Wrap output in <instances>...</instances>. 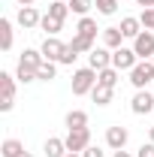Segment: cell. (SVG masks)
Masks as SVG:
<instances>
[{
	"label": "cell",
	"instance_id": "obj_35",
	"mask_svg": "<svg viewBox=\"0 0 154 157\" xmlns=\"http://www.w3.org/2000/svg\"><path fill=\"white\" fill-rule=\"evenodd\" d=\"M21 6H33V3H37V0H18Z\"/></svg>",
	"mask_w": 154,
	"mask_h": 157
},
{
	"label": "cell",
	"instance_id": "obj_39",
	"mask_svg": "<svg viewBox=\"0 0 154 157\" xmlns=\"http://www.w3.org/2000/svg\"><path fill=\"white\" fill-rule=\"evenodd\" d=\"M151 63H154V58H151Z\"/></svg>",
	"mask_w": 154,
	"mask_h": 157
},
{
	"label": "cell",
	"instance_id": "obj_1",
	"mask_svg": "<svg viewBox=\"0 0 154 157\" xmlns=\"http://www.w3.org/2000/svg\"><path fill=\"white\" fill-rule=\"evenodd\" d=\"M94 88H97V70L82 67V70H76V73H73V94H76V97L91 94Z\"/></svg>",
	"mask_w": 154,
	"mask_h": 157
},
{
	"label": "cell",
	"instance_id": "obj_28",
	"mask_svg": "<svg viewBox=\"0 0 154 157\" xmlns=\"http://www.w3.org/2000/svg\"><path fill=\"white\" fill-rule=\"evenodd\" d=\"M88 9H91V0H70V12H76V15H88Z\"/></svg>",
	"mask_w": 154,
	"mask_h": 157
},
{
	"label": "cell",
	"instance_id": "obj_8",
	"mask_svg": "<svg viewBox=\"0 0 154 157\" xmlns=\"http://www.w3.org/2000/svg\"><path fill=\"white\" fill-rule=\"evenodd\" d=\"M127 139H130V133H127V127H121V124H115V127L106 130V145H109L112 151H121V148L127 145Z\"/></svg>",
	"mask_w": 154,
	"mask_h": 157
},
{
	"label": "cell",
	"instance_id": "obj_37",
	"mask_svg": "<svg viewBox=\"0 0 154 157\" xmlns=\"http://www.w3.org/2000/svg\"><path fill=\"white\" fill-rule=\"evenodd\" d=\"M18 157H33V154H30V151H21V154Z\"/></svg>",
	"mask_w": 154,
	"mask_h": 157
},
{
	"label": "cell",
	"instance_id": "obj_34",
	"mask_svg": "<svg viewBox=\"0 0 154 157\" xmlns=\"http://www.w3.org/2000/svg\"><path fill=\"white\" fill-rule=\"evenodd\" d=\"M112 157H133V154H130V151H124V148H121V151H115V154H112Z\"/></svg>",
	"mask_w": 154,
	"mask_h": 157
},
{
	"label": "cell",
	"instance_id": "obj_13",
	"mask_svg": "<svg viewBox=\"0 0 154 157\" xmlns=\"http://www.w3.org/2000/svg\"><path fill=\"white\" fill-rule=\"evenodd\" d=\"M118 27H121V33H124V39H136L139 33H142V30H145V27H142V21H139V18H133V15L121 18V24H118Z\"/></svg>",
	"mask_w": 154,
	"mask_h": 157
},
{
	"label": "cell",
	"instance_id": "obj_15",
	"mask_svg": "<svg viewBox=\"0 0 154 157\" xmlns=\"http://www.w3.org/2000/svg\"><path fill=\"white\" fill-rule=\"evenodd\" d=\"M64 124H67V130H85V127H88V112L73 109V112H67Z\"/></svg>",
	"mask_w": 154,
	"mask_h": 157
},
{
	"label": "cell",
	"instance_id": "obj_2",
	"mask_svg": "<svg viewBox=\"0 0 154 157\" xmlns=\"http://www.w3.org/2000/svg\"><path fill=\"white\" fill-rule=\"evenodd\" d=\"M151 82H154V63L151 60H139L133 70H130V85H133L136 91H145Z\"/></svg>",
	"mask_w": 154,
	"mask_h": 157
},
{
	"label": "cell",
	"instance_id": "obj_31",
	"mask_svg": "<svg viewBox=\"0 0 154 157\" xmlns=\"http://www.w3.org/2000/svg\"><path fill=\"white\" fill-rule=\"evenodd\" d=\"M82 157H106V154H103V151H100L97 145H88V148L82 151Z\"/></svg>",
	"mask_w": 154,
	"mask_h": 157
},
{
	"label": "cell",
	"instance_id": "obj_27",
	"mask_svg": "<svg viewBox=\"0 0 154 157\" xmlns=\"http://www.w3.org/2000/svg\"><path fill=\"white\" fill-rule=\"evenodd\" d=\"M118 3H121V0H94V6H97L100 15H115Z\"/></svg>",
	"mask_w": 154,
	"mask_h": 157
},
{
	"label": "cell",
	"instance_id": "obj_29",
	"mask_svg": "<svg viewBox=\"0 0 154 157\" xmlns=\"http://www.w3.org/2000/svg\"><path fill=\"white\" fill-rule=\"evenodd\" d=\"M139 21H142V27H145V30H151V33H154V6H151V9H142Z\"/></svg>",
	"mask_w": 154,
	"mask_h": 157
},
{
	"label": "cell",
	"instance_id": "obj_16",
	"mask_svg": "<svg viewBox=\"0 0 154 157\" xmlns=\"http://www.w3.org/2000/svg\"><path fill=\"white\" fill-rule=\"evenodd\" d=\"M97 30H100V27H97V21L91 18V15H82L79 24H76V33L79 36H88V39H97Z\"/></svg>",
	"mask_w": 154,
	"mask_h": 157
},
{
	"label": "cell",
	"instance_id": "obj_36",
	"mask_svg": "<svg viewBox=\"0 0 154 157\" xmlns=\"http://www.w3.org/2000/svg\"><path fill=\"white\" fill-rule=\"evenodd\" d=\"M148 142H154V127H151V130H148Z\"/></svg>",
	"mask_w": 154,
	"mask_h": 157
},
{
	"label": "cell",
	"instance_id": "obj_21",
	"mask_svg": "<svg viewBox=\"0 0 154 157\" xmlns=\"http://www.w3.org/2000/svg\"><path fill=\"white\" fill-rule=\"evenodd\" d=\"M112 94H115V88H106V85H97L94 91H91V97H94L97 106H109L112 103Z\"/></svg>",
	"mask_w": 154,
	"mask_h": 157
},
{
	"label": "cell",
	"instance_id": "obj_23",
	"mask_svg": "<svg viewBox=\"0 0 154 157\" xmlns=\"http://www.w3.org/2000/svg\"><path fill=\"white\" fill-rule=\"evenodd\" d=\"M48 15H52V18H58V21H64L67 15H70V3L52 0V3H48Z\"/></svg>",
	"mask_w": 154,
	"mask_h": 157
},
{
	"label": "cell",
	"instance_id": "obj_32",
	"mask_svg": "<svg viewBox=\"0 0 154 157\" xmlns=\"http://www.w3.org/2000/svg\"><path fill=\"white\" fill-rule=\"evenodd\" d=\"M79 55L76 52H73V48H70V45H67V55H64V58H60V63H64V67H70V63H73V60H76Z\"/></svg>",
	"mask_w": 154,
	"mask_h": 157
},
{
	"label": "cell",
	"instance_id": "obj_3",
	"mask_svg": "<svg viewBox=\"0 0 154 157\" xmlns=\"http://www.w3.org/2000/svg\"><path fill=\"white\" fill-rule=\"evenodd\" d=\"M15 82H18L15 76L0 73V112H9V109H12V100H15Z\"/></svg>",
	"mask_w": 154,
	"mask_h": 157
},
{
	"label": "cell",
	"instance_id": "obj_19",
	"mask_svg": "<svg viewBox=\"0 0 154 157\" xmlns=\"http://www.w3.org/2000/svg\"><path fill=\"white\" fill-rule=\"evenodd\" d=\"M118 76H121V70H115V67H106V70H100V73H97V85L115 88V85H118Z\"/></svg>",
	"mask_w": 154,
	"mask_h": 157
},
{
	"label": "cell",
	"instance_id": "obj_22",
	"mask_svg": "<svg viewBox=\"0 0 154 157\" xmlns=\"http://www.w3.org/2000/svg\"><path fill=\"white\" fill-rule=\"evenodd\" d=\"M39 27H42V30H45L48 36H58V33H60V27H64V21L52 18V15L45 12V15H42V21H39Z\"/></svg>",
	"mask_w": 154,
	"mask_h": 157
},
{
	"label": "cell",
	"instance_id": "obj_26",
	"mask_svg": "<svg viewBox=\"0 0 154 157\" xmlns=\"http://www.w3.org/2000/svg\"><path fill=\"white\" fill-rule=\"evenodd\" d=\"M15 78H18L21 85H30V82H39V78H37V70H30V67H21V63H18V70H15Z\"/></svg>",
	"mask_w": 154,
	"mask_h": 157
},
{
	"label": "cell",
	"instance_id": "obj_11",
	"mask_svg": "<svg viewBox=\"0 0 154 157\" xmlns=\"http://www.w3.org/2000/svg\"><path fill=\"white\" fill-rule=\"evenodd\" d=\"M15 21H18L24 30H30V27H39L42 15L37 12V6H21V9H18V15H15Z\"/></svg>",
	"mask_w": 154,
	"mask_h": 157
},
{
	"label": "cell",
	"instance_id": "obj_20",
	"mask_svg": "<svg viewBox=\"0 0 154 157\" xmlns=\"http://www.w3.org/2000/svg\"><path fill=\"white\" fill-rule=\"evenodd\" d=\"M0 48L3 52L12 48V21L9 18H0Z\"/></svg>",
	"mask_w": 154,
	"mask_h": 157
},
{
	"label": "cell",
	"instance_id": "obj_17",
	"mask_svg": "<svg viewBox=\"0 0 154 157\" xmlns=\"http://www.w3.org/2000/svg\"><path fill=\"white\" fill-rule=\"evenodd\" d=\"M121 42H124V33H121V27H106L103 30V45L106 48H121Z\"/></svg>",
	"mask_w": 154,
	"mask_h": 157
},
{
	"label": "cell",
	"instance_id": "obj_12",
	"mask_svg": "<svg viewBox=\"0 0 154 157\" xmlns=\"http://www.w3.org/2000/svg\"><path fill=\"white\" fill-rule=\"evenodd\" d=\"M42 151H45V157H67V154H70V151H67V142L58 139V136H48V139H45Z\"/></svg>",
	"mask_w": 154,
	"mask_h": 157
},
{
	"label": "cell",
	"instance_id": "obj_25",
	"mask_svg": "<svg viewBox=\"0 0 154 157\" xmlns=\"http://www.w3.org/2000/svg\"><path fill=\"white\" fill-rule=\"evenodd\" d=\"M55 76H58V63H52V60H45V63L37 70V78H39V82H52Z\"/></svg>",
	"mask_w": 154,
	"mask_h": 157
},
{
	"label": "cell",
	"instance_id": "obj_9",
	"mask_svg": "<svg viewBox=\"0 0 154 157\" xmlns=\"http://www.w3.org/2000/svg\"><path fill=\"white\" fill-rule=\"evenodd\" d=\"M130 109H133V115H148V112H154V97L148 91H136L130 100Z\"/></svg>",
	"mask_w": 154,
	"mask_h": 157
},
{
	"label": "cell",
	"instance_id": "obj_10",
	"mask_svg": "<svg viewBox=\"0 0 154 157\" xmlns=\"http://www.w3.org/2000/svg\"><path fill=\"white\" fill-rule=\"evenodd\" d=\"M88 67L97 70V73L106 70V67H112V48H106V45H103V48H94V52L88 55Z\"/></svg>",
	"mask_w": 154,
	"mask_h": 157
},
{
	"label": "cell",
	"instance_id": "obj_6",
	"mask_svg": "<svg viewBox=\"0 0 154 157\" xmlns=\"http://www.w3.org/2000/svg\"><path fill=\"white\" fill-rule=\"evenodd\" d=\"M136 63H139V58H136L133 48H124V45H121V48H115V52H112V67H115V70H121V73H124V70L130 73Z\"/></svg>",
	"mask_w": 154,
	"mask_h": 157
},
{
	"label": "cell",
	"instance_id": "obj_24",
	"mask_svg": "<svg viewBox=\"0 0 154 157\" xmlns=\"http://www.w3.org/2000/svg\"><path fill=\"white\" fill-rule=\"evenodd\" d=\"M21 151H24V145H21L18 139H6V142L0 145V154L3 157H18Z\"/></svg>",
	"mask_w": 154,
	"mask_h": 157
},
{
	"label": "cell",
	"instance_id": "obj_7",
	"mask_svg": "<svg viewBox=\"0 0 154 157\" xmlns=\"http://www.w3.org/2000/svg\"><path fill=\"white\" fill-rule=\"evenodd\" d=\"M64 142H67V151H76V154H82V151L91 145V130H88V127H85V130H70Z\"/></svg>",
	"mask_w": 154,
	"mask_h": 157
},
{
	"label": "cell",
	"instance_id": "obj_5",
	"mask_svg": "<svg viewBox=\"0 0 154 157\" xmlns=\"http://www.w3.org/2000/svg\"><path fill=\"white\" fill-rule=\"evenodd\" d=\"M133 52H136L139 60H151L154 58V33L151 30H142V33L133 39Z\"/></svg>",
	"mask_w": 154,
	"mask_h": 157
},
{
	"label": "cell",
	"instance_id": "obj_18",
	"mask_svg": "<svg viewBox=\"0 0 154 157\" xmlns=\"http://www.w3.org/2000/svg\"><path fill=\"white\" fill-rule=\"evenodd\" d=\"M70 48H73L76 55H91V52H94V39H88V36H79V33H73V42H70Z\"/></svg>",
	"mask_w": 154,
	"mask_h": 157
},
{
	"label": "cell",
	"instance_id": "obj_33",
	"mask_svg": "<svg viewBox=\"0 0 154 157\" xmlns=\"http://www.w3.org/2000/svg\"><path fill=\"white\" fill-rule=\"evenodd\" d=\"M136 3H139V6H145V9H151V6H154V0H136Z\"/></svg>",
	"mask_w": 154,
	"mask_h": 157
},
{
	"label": "cell",
	"instance_id": "obj_14",
	"mask_svg": "<svg viewBox=\"0 0 154 157\" xmlns=\"http://www.w3.org/2000/svg\"><path fill=\"white\" fill-rule=\"evenodd\" d=\"M18 63H21V67H30V70H39V67L45 63V58H42L39 48H24L21 58H18Z\"/></svg>",
	"mask_w": 154,
	"mask_h": 157
},
{
	"label": "cell",
	"instance_id": "obj_38",
	"mask_svg": "<svg viewBox=\"0 0 154 157\" xmlns=\"http://www.w3.org/2000/svg\"><path fill=\"white\" fill-rule=\"evenodd\" d=\"M67 157H82V154H76V151H70V154H67Z\"/></svg>",
	"mask_w": 154,
	"mask_h": 157
},
{
	"label": "cell",
	"instance_id": "obj_4",
	"mask_svg": "<svg viewBox=\"0 0 154 157\" xmlns=\"http://www.w3.org/2000/svg\"><path fill=\"white\" fill-rule=\"evenodd\" d=\"M67 45H70V42H60L58 36H45V42L39 45V52H42V58H45V60L60 63V58L67 55Z\"/></svg>",
	"mask_w": 154,
	"mask_h": 157
},
{
	"label": "cell",
	"instance_id": "obj_30",
	"mask_svg": "<svg viewBox=\"0 0 154 157\" xmlns=\"http://www.w3.org/2000/svg\"><path fill=\"white\" fill-rule=\"evenodd\" d=\"M136 157H154V142H145V145H139Z\"/></svg>",
	"mask_w": 154,
	"mask_h": 157
}]
</instances>
